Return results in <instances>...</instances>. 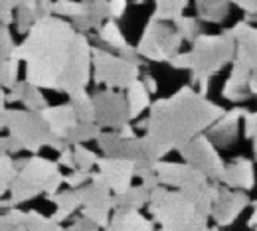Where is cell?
Returning <instances> with one entry per match:
<instances>
[{
    "label": "cell",
    "instance_id": "52a82bcc",
    "mask_svg": "<svg viewBox=\"0 0 257 231\" xmlns=\"http://www.w3.org/2000/svg\"><path fill=\"white\" fill-rule=\"evenodd\" d=\"M91 66H93V81L103 83L107 89L121 91L139 79L141 67L137 62H131L123 56H113L107 50L91 48Z\"/></svg>",
    "mask_w": 257,
    "mask_h": 231
},
{
    "label": "cell",
    "instance_id": "e0dca14e",
    "mask_svg": "<svg viewBox=\"0 0 257 231\" xmlns=\"http://www.w3.org/2000/svg\"><path fill=\"white\" fill-rule=\"evenodd\" d=\"M125 101H127L128 123L135 121V119H139L141 113L149 109V105H151V95H149V91L145 89V85H143L141 79H137L135 83H131L127 87V97H125Z\"/></svg>",
    "mask_w": 257,
    "mask_h": 231
},
{
    "label": "cell",
    "instance_id": "836d02e7",
    "mask_svg": "<svg viewBox=\"0 0 257 231\" xmlns=\"http://www.w3.org/2000/svg\"><path fill=\"white\" fill-rule=\"evenodd\" d=\"M107 6H109V20H119L125 16L127 12V0H107Z\"/></svg>",
    "mask_w": 257,
    "mask_h": 231
},
{
    "label": "cell",
    "instance_id": "f1b7e54d",
    "mask_svg": "<svg viewBox=\"0 0 257 231\" xmlns=\"http://www.w3.org/2000/svg\"><path fill=\"white\" fill-rule=\"evenodd\" d=\"M71 154H73L75 166H79V170H85V172H89V170L97 164V160H99L95 156V152L87 150L83 144H75L73 150H71Z\"/></svg>",
    "mask_w": 257,
    "mask_h": 231
},
{
    "label": "cell",
    "instance_id": "2e32d148",
    "mask_svg": "<svg viewBox=\"0 0 257 231\" xmlns=\"http://www.w3.org/2000/svg\"><path fill=\"white\" fill-rule=\"evenodd\" d=\"M225 186H229V190H251L253 188V162L245 160V158H237L235 162L225 166L222 180Z\"/></svg>",
    "mask_w": 257,
    "mask_h": 231
},
{
    "label": "cell",
    "instance_id": "f546056e",
    "mask_svg": "<svg viewBox=\"0 0 257 231\" xmlns=\"http://www.w3.org/2000/svg\"><path fill=\"white\" fill-rule=\"evenodd\" d=\"M14 176H16V164L8 154H0V196L10 188Z\"/></svg>",
    "mask_w": 257,
    "mask_h": 231
},
{
    "label": "cell",
    "instance_id": "ab89813d",
    "mask_svg": "<svg viewBox=\"0 0 257 231\" xmlns=\"http://www.w3.org/2000/svg\"><path fill=\"white\" fill-rule=\"evenodd\" d=\"M2 129H6V111L0 113V131H2Z\"/></svg>",
    "mask_w": 257,
    "mask_h": 231
},
{
    "label": "cell",
    "instance_id": "44dd1931",
    "mask_svg": "<svg viewBox=\"0 0 257 231\" xmlns=\"http://www.w3.org/2000/svg\"><path fill=\"white\" fill-rule=\"evenodd\" d=\"M97 38H99L103 44H107V46H111V48H115V50H119V52L127 50L128 46H131L127 40H125V36L121 32L119 24L113 22V20H107L105 24H101V26L97 28Z\"/></svg>",
    "mask_w": 257,
    "mask_h": 231
},
{
    "label": "cell",
    "instance_id": "5b68a950",
    "mask_svg": "<svg viewBox=\"0 0 257 231\" xmlns=\"http://www.w3.org/2000/svg\"><path fill=\"white\" fill-rule=\"evenodd\" d=\"M64 176L60 174L58 162H52L42 156H32L22 164V170L16 172L14 180L10 182V194L12 198L8 199L12 205L28 201L40 194L54 196L56 190L62 186Z\"/></svg>",
    "mask_w": 257,
    "mask_h": 231
},
{
    "label": "cell",
    "instance_id": "8fae6325",
    "mask_svg": "<svg viewBox=\"0 0 257 231\" xmlns=\"http://www.w3.org/2000/svg\"><path fill=\"white\" fill-rule=\"evenodd\" d=\"M93 109H95V125L99 129H111L119 131L123 125L128 123L127 101L125 95L113 89H103L93 97Z\"/></svg>",
    "mask_w": 257,
    "mask_h": 231
},
{
    "label": "cell",
    "instance_id": "ac0fdd59",
    "mask_svg": "<svg viewBox=\"0 0 257 231\" xmlns=\"http://www.w3.org/2000/svg\"><path fill=\"white\" fill-rule=\"evenodd\" d=\"M109 231H153V221L143 217L139 211H119L113 215Z\"/></svg>",
    "mask_w": 257,
    "mask_h": 231
},
{
    "label": "cell",
    "instance_id": "83f0119b",
    "mask_svg": "<svg viewBox=\"0 0 257 231\" xmlns=\"http://www.w3.org/2000/svg\"><path fill=\"white\" fill-rule=\"evenodd\" d=\"M18 71H20V62L14 58H8L4 62V66L0 67V87L4 91L12 89L18 83Z\"/></svg>",
    "mask_w": 257,
    "mask_h": 231
},
{
    "label": "cell",
    "instance_id": "60d3db41",
    "mask_svg": "<svg viewBox=\"0 0 257 231\" xmlns=\"http://www.w3.org/2000/svg\"><path fill=\"white\" fill-rule=\"evenodd\" d=\"M83 6H87V4H93V2H99V0H79Z\"/></svg>",
    "mask_w": 257,
    "mask_h": 231
},
{
    "label": "cell",
    "instance_id": "7a4b0ae2",
    "mask_svg": "<svg viewBox=\"0 0 257 231\" xmlns=\"http://www.w3.org/2000/svg\"><path fill=\"white\" fill-rule=\"evenodd\" d=\"M149 107L151 115L145 123L147 134L143 136L145 162L149 164L159 162L170 150L186 146L225 113L214 101L198 95L190 85Z\"/></svg>",
    "mask_w": 257,
    "mask_h": 231
},
{
    "label": "cell",
    "instance_id": "ba28073f",
    "mask_svg": "<svg viewBox=\"0 0 257 231\" xmlns=\"http://www.w3.org/2000/svg\"><path fill=\"white\" fill-rule=\"evenodd\" d=\"M180 48H182V38L174 26H168L166 22L149 20L135 52L139 58H145L157 64H166L172 56L180 52Z\"/></svg>",
    "mask_w": 257,
    "mask_h": 231
},
{
    "label": "cell",
    "instance_id": "8d00e7d4",
    "mask_svg": "<svg viewBox=\"0 0 257 231\" xmlns=\"http://www.w3.org/2000/svg\"><path fill=\"white\" fill-rule=\"evenodd\" d=\"M58 166H67V168H73V166H75V162H73V154H71V148H67V146H65L64 150L60 152Z\"/></svg>",
    "mask_w": 257,
    "mask_h": 231
},
{
    "label": "cell",
    "instance_id": "d590c367",
    "mask_svg": "<svg viewBox=\"0 0 257 231\" xmlns=\"http://www.w3.org/2000/svg\"><path fill=\"white\" fill-rule=\"evenodd\" d=\"M89 172H85V170H77L75 174H71V176H67V178H64V182H67L69 186H71V190L73 188H77V186H81L85 180H89Z\"/></svg>",
    "mask_w": 257,
    "mask_h": 231
},
{
    "label": "cell",
    "instance_id": "9a60e30c",
    "mask_svg": "<svg viewBox=\"0 0 257 231\" xmlns=\"http://www.w3.org/2000/svg\"><path fill=\"white\" fill-rule=\"evenodd\" d=\"M245 109H231V111H225L224 115L208 129V138L214 140L216 144L220 146H229L233 144L235 136H237V129H239V123H241V115H243Z\"/></svg>",
    "mask_w": 257,
    "mask_h": 231
},
{
    "label": "cell",
    "instance_id": "4fadbf2b",
    "mask_svg": "<svg viewBox=\"0 0 257 231\" xmlns=\"http://www.w3.org/2000/svg\"><path fill=\"white\" fill-rule=\"evenodd\" d=\"M38 115L42 117V121L46 123L48 131L52 132L56 138L65 140V136L75 129V125L79 123L75 113H73V107L69 103L64 105H56V107H46L42 111H38Z\"/></svg>",
    "mask_w": 257,
    "mask_h": 231
},
{
    "label": "cell",
    "instance_id": "9c48e42d",
    "mask_svg": "<svg viewBox=\"0 0 257 231\" xmlns=\"http://www.w3.org/2000/svg\"><path fill=\"white\" fill-rule=\"evenodd\" d=\"M178 152L182 154L186 164L192 166L194 170H198L208 180H222L225 164L222 162L214 142L206 134H198L194 140H190L186 146H182Z\"/></svg>",
    "mask_w": 257,
    "mask_h": 231
},
{
    "label": "cell",
    "instance_id": "8992f818",
    "mask_svg": "<svg viewBox=\"0 0 257 231\" xmlns=\"http://www.w3.org/2000/svg\"><path fill=\"white\" fill-rule=\"evenodd\" d=\"M6 129L10 132V138L24 150L38 152L44 146H50L58 152L65 148L64 140L56 138L48 131L42 117L34 111L24 109H6Z\"/></svg>",
    "mask_w": 257,
    "mask_h": 231
},
{
    "label": "cell",
    "instance_id": "cb8c5ba5",
    "mask_svg": "<svg viewBox=\"0 0 257 231\" xmlns=\"http://www.w3.org/2000/svg\"><path fill=\"white\" fill-rule=\"evenodd\" d=\"M99 132H101V129L97 127L95 123H77L75 129L65 136L64 144L75 146V144H81V142H87V140H93V138L97 140Z\"/></svg>",
    "mask_w": 257,
    "mask_h": 231
},
{
    "label": "cell",
    "instance_id": "484cf974",
    "mask_svg": "<svg viewBox=\"0 0 257 231\" xmlns=\"http://www.w3.org/2000/svg\"><path fill=\"white\" fill-rule=\"evenodd\" d=\"M20 103H24V109L26 111H34V113H38V111H42V109L48 107V101L44 99L42 91L32 87V85H28L26 81H24V89H22V99H20Z\"/></svg>",
    "mask_w": 257,
    "mask_h": 231
},
{
    "label": "cell",
    "instance_id": "4dcf8cb0",
    "mask_svg": "<svg viewBox=\"0 0 257 231\" xmlns=\"http://www.w3.org/2000/svg\"><path fill=\"white\" fill-rule=\"evenodd\" d=\"M36 20H38V16H36L34 10H28V8H16V10H14L16 30L22 34V36L30 32V28H32V24Z\"/></svg>",
    "mask_w": 257,
    "mask_h": 231
},
{
    "label": "cell",
    "instance_id": "1f68e13d",
    "mask_svg": "<svg viewBox=\"0 0 257 231\" xmlns=\"http://www.w3.org/2000/svg\"><path fill=\"white\" fill-rule=\"evenodd\" d=\"M14 48H16V44L10 36V30L6 26H0V67L4 66V62L10 58Z\"/></svg>",
    "mask_w": 257,
    "mask_h": 231
},
{
    "label": "cell",
    "instance_id": "7c38bea8",
    "mask_svg": "<svg viewBox=\"0 0 257 231\" xmlns=\"http://www.w3.org/2000/svg\"><path fill=\"white\" fill-rule=\"evenodd\" d=\"M99 176L107 184L109 190H113L117 196L127 192L131 188L133 176H135V160L131 158H101L97 160Z\"/></svg>",
    "mask_w": 257,
    "mask_h": 231
},
{
    "label": "cell",
    "instance_id": "d4e9b609",
    "mask_svg": "<svg viewBox=\"0 0 257 231\" xmlns=\"http://www.w3.org/2000/svg\"><path fill=\"white\" fill-rule=\"evenodd\" d=\"M85 12V6L79 2V0H52L50 4V14L52 16H58V18H77Z\"/></svg>",
    "mask_w": 257,
    "mask_h": 231
},
{
    "label": "cell",
    "instance_id": "603a6c76",
    "mask_svg": "<svg viewBox=\"0 0 257 231\" xmlns=\"http://www.w3.org/2000/svg\"><path fill=\"white\" fill-rule=\"evenodd\" d=\"M224 32L235 42V46L257 48V30L251 26V22H247V20H241V22L233 24L229 30H224Z\"/></svg>",
    "mask_w": 257,
    "mask_h": 231
},
{
    "label": "cell",
    "instance_id": "277c9868",
    "mask_svg": "<svg viewBox=\"0 0 257 231\" xmlns=\"http://www.w3.org/2000/svg\"><path fill=\"white\" fill-rule=\"evenodd\" d=\"M190 56V71H192L194 85H198V95L206 97L210 89V79L218 75L225 66L233 62L235 56V42L222 34H198L192 42Z\"/></svg>",
    "mask_w": 257,
    "mask_h": 231
},
{
    "label": "cell",
    "instance_id": "3957f363",
    "mask_svg": "<svg viewBox=\"0 0 257 231\" xmlns=\"http://www.w3.org/2000/svg\"><path fill=\"white\" fill-rule=\"evenodd\" d=\"M149 209L162 225L161 231H206V217L212 203L196 199L184 192L155 188L149 194Z\"/></svg>",
    "mask_w": 257,
    "mask_h": 231
},
{
    "label": "cell",
    "instance_id": "7402d4cb",
    "mask_svg": "<svg viewBox=\"0 0 257 231\" xmlns=\"http://www.w3.org/2000/svg\"><path fill=\"white\" fill-rule=\"evenodd\" d=\"M69 99H71L69 105L73 107V113H75L79 123H95L93 99H91V95H87V89L79 91V93H73Z\"/></svg>",
    "mask_w": 257,
    "mask_h": 231
},
{
    "label": "cell",
    "instance_id": "d6986e66",
    "mask_svg": "<svg viewBox=\"0 0 257 231\" xmlns=\"http://www.w3.org/2000/svg\"><path fill=\"white\" fill-rule=\"evenodd\" d=\"M198 20L210 24H222L229 12V0H196Z\"/></svg>",
    "mask_w": 257,
    "mask_h": 231
},
{
    "label": "cell",
    "instance_id": "6da1fadb",
    "mask_svg": "<svg viewBox=\"0 0 257 231\" xmlns=\"http://www.w3.org/2000/svg\"><path fill=\"white\" fill-rule=\"evenodd\" d=\"M10 58L26 64V83L73 95L87 89L91 79V46L85 34L58 16H44L32 24L24 42Z\"/></svg>",
    "mask_w": 257,
    "mask_h": 231
},
{
    "label": "cell",
    "instance_id": "5bb4252c",
    "mask_svg": "<svg viewBox=\"0 0 257 231\" xmlns=\"http://www.w3.org/2000/svg\"><path fill=\"white\" fill-rule=\"evenodd\" d=\"M247 205V196L241 190H220L218 199L212 205L210 215H214L218 219V223L222 225H229L233 223V219L243 211V207Z\"/></svg>",
    "mask_w": 257,
    "mask_h": 231
},
{
    "label": "cell",
    "instance_id": "ffe728a7",
    "mask_svg": "<svg viewBox=\"0 0 257 231\" xmlns=\"http://www.w3.org/2000/svg\"><path fill=\"white\" fill-rule=\"evenodd\" d=\"M188 0H157L155 4V12L151 16V20L157 22H174L182 16V12L186 10Z\"/></svg>",
    "mask_w": 257,
    "mask_h": 231
},
{
    "label": "cell",
    "instance_id": "d6a6232c",
    "mask_svg": "<svg viewBox=\"0 0 257 231\" xmlns=\"http://www.w3.org/2000/svg\"><path fill=\"white\" fill-rule=\"evenodd\" d=\"M241 121H243V125H245V127H243V131H245V138L255 140V127H257L255 111H243Z\"/></svg>",
    "mask_w": 257,
    "mask_h": 231
},
{
    "label": "cell",
    "instance_id": "e575fe53",
    "mask_svg": "<svg viewBox=\"0 0 257 231\" xmlns=\"http://www.w3.org/2000/svg\"><path fill=\"white\" fill-rule=\"evenodd\" d=\"M229 4L237 6L239 10H243L247 14V18H245L247 22H251L253 16L257 14V0H229Z\"/></svg>",
    "mask_w": 257,
    "mask_h": 231
},
{
    "label": "cell",
    "instance_id": "74e56055",
    "mask_svg": "<svg viewBox=\"0 0 257 231\" xmlns=\"http://www.w3.org/2000/svg\"><path fill=\"white\" fill-rule=\"evenodd\" d=\"M143 85H145V89L149 91V95H155L157 91H159V85H157V79L149 73L147 77H145V81H143Z\"/></svg>",
    "mask_w": 257,
    "mask_h": 231
},
{
    "label": "cell",
    "instance_id": "30bf717a",
    "mask_svg": "<svg viewBox=\"0 0 257 231\" xmlns=\"http://www.w3.org/2000/svg\"><path fill=\"white\" fill-rule=\"evenodd\" d=\"M257 64V48H241L235 46V56L231 62V73L222 89V97L233 103L245 101L247 93V81L255 73Z\"/></svg>",
    "mask_w": 257,
    "mask_h": 231
},
{
    "label": "cell",
    "instance_id": "4316f807",
    "mask_svg": "<svg viewBox=\"0 0 257 231\" xmlns=\"http://www.w3.org/2000/svg\"><path fill=\"white\" fill-rule=\"evenodd\" d=\"M174 28L180 34L182 42H190L192 44L196 36L200 34V20L192 16H180L178 20H174Z\"/></svg>",
    "mask_w": 257,
    "mask_h": 231
},
{
    "label": "cell",
    "instance_id": "f35d334b",
    "mask_svg": "<svg viewBox=\"0 0 257 231\" xmlns=\"http://www.w3.org/2000/svg\"><path fill=\"white\" fill-rule=\"evenodd\" d=\"M10 150V136H0V154H6Z\"/></svg>",
    "mask_w": 257,
    "mask_h": 231
}]
</instances>
